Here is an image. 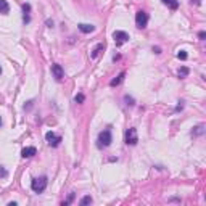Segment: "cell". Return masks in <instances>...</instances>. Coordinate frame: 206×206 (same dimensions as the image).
<instances>
[{
    "label": "cell",
    "instance_id": "6",
    "mask_svg": "<svg viewBox=\"0 0 206 206\" xmlns=\"http://www.w3.org/2000/svg\"><path fill=\"white\" fill-rule=\"evenodd\" d=\"M45 139H47V142H48L50 147H58L60 142H61V137L57 135L55 132H47V134H45Z\"/></svg>",
    "mask_w": 206,
    "mask_h": 206
},
{
    "label": "cell",
    "instance_id": "12",
    "mask_svg": "<svg viewBox=\"0 0 206 206\" xmlns=\"http://www.w3.org/2000/svg\"><path fill=\"white\" fill-rule=\"evenodd\" d=\"M161 2H163L164 5H167L171 10H177L179 8V2H177V0H161Z\"/></svg>",
    "mask_w": 206,
    "mask_h": 206
},
{
    "label": "cell",
    "instance_id": "9",
    "mask_svg": "<svg viewBox=\"0 0 206 206\" xmlns=\"http://www.w3.org/2000/svg\"><path fill=\"white\" fill-rule=\"evenodd\" d=\"M77 28H79L81 32H84V34H90V32L95 31V26H93V24H85V23H81Z\"/></svg>",
    "mask_w": 206,
    "mask_h": 206
},
{
    "label": "cell",
    "instance_id": "21",
    "mask_svg": "<svg viewBox=\"0 0 206 206\" xmlns=\"http://www.w3.org/2000/svg\"><path fill=\"white\" fill-rule=\"evenodd\" d=\"M73 200H74V193H71V195H69V198H68L66 201H65V204H69V203L73 201Z\"/></svg>",
    "mask_w": 206,
    "mask_h": 206
},
{
    "label": "cell",
    "instance_id": "25",
    "mask_svg": "<svg viewBox=\"0 0 206 206\" xmlns=\"http://www.w3.org/2000/svg\"><path fill=\"white\" fill-rule=\"evenodd\" d=\"M47 24H48V28H52V26H53V21H50V20H47Z\"/></svg>",
    "mask_w": 206,
    "mask_h": 206
},
{
    "label": "cell",
    "instance_id": "14",
    "mask_svg": "<svg viewBox=\"0 0 206 206\" xmlns=\"http://www.w3.org/2000/svg\"><path fill=\"white\" fill-rule=\"evenodd\" d=\"M204 134V124H200L193 129V135H203Z\"/></svg>",
    "mask_w": 206,
    "mask_h": 206
},
{
    "label": "cell",
    "instance_id": "1",
    "mask_svg": "<svg viewBox=\"0 0 206 206\" xmlns=\"http://www.w3.org/2000/svg\"><path fill=\"white\" fill-rule=\"evenodd\" d=\"M31 189H32L36 193H42L47 189V177H40V179H34L31 182Z\"/></svg>",
    "mask_w": 206,
    "mask_h": 206
},
{
    "label": "cell",
    "instance_id": "24",
    "mask_svg": "<svg viewBox=\"0 0 206 206\" xmlns=\"http://www.w3.org/2000/svg\"><path fill=\"white\" fill-rule=\"evenodd\" d=\"M153 52L155 53H161V48L159 47H153Z\"/></svg>",
    "mask_w": 206,
    "mask_h": 206
},
{
    "label": "cell",
    "instance_id": "4",
    "mask_svg": "<svg viewBox=\"0 0 206 206\" xmlns=\"http://www.w3.org/2000/svg\"><path fill=\"white\" fill-rule=\"evenodd\" d=\"M113 39L116 42V45H122L124 42L129 40V34L126 32V31H114V32H113Z\"/></svg>",
    "mask_w": 206,
    "mask_h": 206
},
{
    "label": "cell",
    "instance_id": "23",
    "mask_svg": "<svg viewBox=\"0 0 206 206\" xmlns=\"http://www.w3.org/2000/svg\"><path fill=\"white\" fill-rule=\"evenodd\" d=\"M0 176H3V177H5V176H7V171H5V169H3V167H0Z\"/></svg>",
    "mask_w": 206,
    "mask_h": 206
},
{
    "label": "cell",
    "instance_id": "17",
    "mask_svg": "<svg viewBox=\"0 0 206 206\" xmlns=\"http://www.w3.org/2000/svg\"><path fill=\"white\" fill-rule=\"evenodd\" d=\"M84 100H85V97L82 95V93H77V95L74 97V102L76 103H84Z\"/></svg>",
    "mask_w": 206,
    "mask_h": 206
},
{
    "label": "cell",
    "instance_id": "2",
    "mask_svg": "<svg viewBox=\"0 0 206 206\" xmlns=\"http://www.w3.org/2000/svg\"><path fill=\"white\" fill-rule=\"evenodd\" d=\"M111 142H113V137H111L110 130H103V132H100V135H98V147L100 148L110 147Z\"/></svg>",
    "mask_w": 206,
    "mask_h": 206
},
{
    "label": "cell",
    "instance_id": "5",
    "mask_svg": "<svg viewBox=\"0 0 206 206\" xmlns=\"http://www.w3.org/2000/svg\"><path fill=\"white\" fill-rule=\"evenodd\" d=\"M137 142H139L137 130H135L134 127L127 129V132H126V143H127V145H137Z\"/></svg>",
    "mask_w": 206,
    "mask_h": 206
},
{
    "label": "cell",
    "instance_id": "13",
    "mask_svg": "<svg viewBox=\"0 0 206 206\" xmlns=\"http://www.w3.org/2000/svg\"><path fill=\"white\" fill-rule=\"evenodd\" d=\"M10 11V5L7 0H0V13H3V15H7Z\"/></svg>",
    "mask_w": 206,
    "mask_h": 206
},
{
    "label": "cell",
    "instance_id": "18",
    "mask_svg": "<svg viewBox=\"0 0 206 206\" xmlns=\"http://www.w3.org/2000/svg\"><path fill=\"white\" fill-rule=\"evenodd\" d=\"M187 57H189V55H187L185 50H180V52L177 53V58H179V60H187Z\"/></svg>",
    "mask_w": 206,
    "mask_h": 206
},
{
    "label": "cell",
    "instance_id": "26",
    "mask_svg": "<svg viewBox=\"0 0 206 206\" xmlns=\"http://www.w3.org/2000/svg\"><path fill=\"white\" fill-rule=\"evenodd\" d=\"M192 3H195V5H200V0H192Z\"/></svg>",
    "mask_w": 206,
    "mask_h": 206
},
{
    "label": "cell",
    "instance_id": "20",
    "mask_svg": "<svg viewBox=\"0 0 206 206\" xmlns=\"http://www.w3.org/2000/svg\"><path fill=\"white\" fill-rule=\"evenodd\" d=\"M23 10H24V13H28V11L31 10V5H29V3H24V5H23Z\"/></svg>",
    "mask_w": 206,
    "mask_h": 206
},
{
    "label": "cell",
    "instance_id": "27",
    "mask_svg": "<svg viewBox=\"0 0 206 206\" xmlns=\"http://www.w3.org/2000/svg\"><path fill=\"white\" fill-rule=\"evenodd\" d=\"M0 126H2V118H0Z\"/></svg>",
    "mask_w": 206,
    "mask_h": 206
},
{
    "label": "cell",
    "instance_id": "7",
    "mask_svg": "<svg viewBox=\"0 0 206 206\" xmlns=\"http://www.w3.org/2000/svg\"><path fill=\"white\" fill-rule=\"evenodd\" d=\"M52 73L58 81H61L65 77V71H63V68H61V65H52Z\"/></svg>",
    "mask_w": 206,
    "mask_h": 206
},
{
    "label": "cell",
    "instance_id": "11",
    "mask_svg": "<svg viewBox=\"0 0 206 206\" xmlns=\"http://www.w3.org/2000/svg\"><path fill=\"white\" fill-rule=\"evenodd\" d=\"M103 48H105V45H103V43H98V45H95V47H93V50H92V53H90V57H92L93 60H95V58L98 57V53L102 52Z\"/></svg>",
    "mask_w": 206,
    "mask_h": 206
},
{
    "label": "cell",
    "instance_id": "15",
    "mask_svg": "<svg viewBox=\"0 0 206 206\" xmlns=\"http://www.w3.org/2000/svg\"><path fill=\"white\" fill-rule=\"evenodd\" d=\"M189 68H187V66H182V68H180V69L177 71V74H179V77H187V76H189Z\"/></svg>",
    "mask_w": 206,
    "mask_h": 206
},
{
    "label": "cell",
    "instance_id": "22",
    "mask_svg": "<svg viewBox=\"0 0 206 206\" xmlns=\"http://www.w3.org/2000/svg\"><path fill=\"white\" fill-rule=\"evenodd\" d=\"M198 37H200V39H201V40H204V37H206V32H204V31H201V32L198 34Z\"/></svg>",
    "mask_w": 206,
    "mask_h": 206
},
{
    "label": "cell",
    "instance_id": "19",
    "mask_svg": "<svg viewBox=\"0 0 206 206\" xmlns=\"http://www.w3.org/2000/svg\"><path fill=\"white\" fill-rule=\"evenodd\" d=\"M124 100H126V102H127V105H134V98H132V97L126 95V97H124Z\"/></svg>",
    "mask_w": 206,
    "mask_h": 206
},
{
    "label": "cell",
    "instance_id": "10",
    "mask_svg": "<svg viewBox=\"0 0 206 206\" xmlns=\"http://www.w3.org/2000/svg\"><path fill=\"white\" fill-rule=\"evenodd\" d=\"M124 76H126V73H119V74H118V77H114L113 81H111V82H110V85L111 87H114V85H119L121 82H122V81H124Z\"/></svg>",
    "mask_w": 206,
    "mask_h": 206
},
{
    "label": "cell",
    "instance_id": "16",
    "mask_svg": "<svg viewBox=\"0 0 206 206\" xmlns=\"http://www.w3.org/2000/svg\"><path fill=\"white\" fill-rule=\"evenodd\" d=\"M90 203H92V197H89V195L84 197V198L79 201V204H81V206H85V204H90Z\"/></svg>",
    "mask_w": 206,
    "mask_h": 206
},
{
    "label": "cell",
    "instance_id": "8",
    "mask_svg": "<svg viewBox=\"0 0 206 206\" xmlns=\"http://www.w3.org/2000/svg\"><path fill=\"white\" fill-rule=\"evenodd\" d=\"M34 155H37L36 147H26V148H23V152H21L23 158H31V156H34Z\"/></svg>",
    "mask_w": 206,
    "mask_h": 206
},
{
    "label": "cell",
    "instance_id": "3",
    "mask_svg": "<svg viewBox=\"0 0 206 206\" xmlns=\"http://www.w3.org/2000/svg\"><path fill=\"white\" fill-rule=\"evenodd\" d=\"M147 23H148V15L145 13V11H137V15H135V24H137V28H147Z\"/></svg>",
    "mask_w": 206,
    "mask_h": 206
},
{
    "label": "cell",
    "instance_id": "28",
    "mask_svg": "<svg viewBox=\"0 0 206 206\" xmlns=\"http://www.w3.org/2000/svg\"><path fill=\"white\" fill-rule=\"evenodd\" d=\"M0 74H2V68H0Z\"/></svg>",
    "mask_w": 206,
    "mask_h": 206
}]
</instances>
